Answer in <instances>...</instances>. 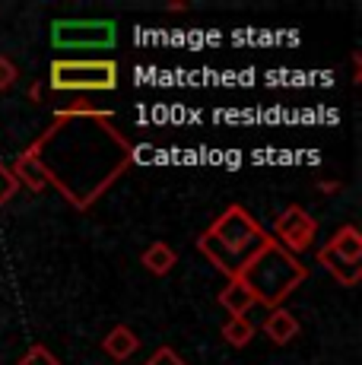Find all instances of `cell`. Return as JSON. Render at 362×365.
Here are the masks:
<instances>
[{"label":"cell","instance_id":"7a4b0ae2","mask_svg":"<svg viewBox=\"0 0 362 365\" xmlns=\"http://www.w3.org/2000/svg\"><path fill=\"white\" fill-rule=\"evenodd\" d=\"M305 277H309V270L299 264V257L289 255L274 238L264 242L239 273V279L252 289L257 305H267V308H280L305 283Z\"/></svg>","mask_w":362,"mask_h":365},{"label":"cell","instance_id":"52a82bcc","mask_svg":"<svg viewBox=\"0 0 362 365\" xmlns=\"http://www.w3.org/2000/svg\"><path fill=\"white\" fill-rule=\"evenodd\" d=\"M10 172L16 175L19 185H26L32 194H38V191H45V187H48V172L41 168L38 156L29 150V146H26V150L16 156V163L10 165Z\"/></svg>","mask_w":362,"mask_h":365},{"label":"cell","instance_id":"5bb4252c","mask_svg":"<svg viewBox=\"0 0 362 365\" xmlns=\"http://www.w3.org/2000/svg\"><path fill=\"white\" fill-rule=\"evenodd\" d=\"M222 340L229 343V346H248V343L254 340V324L248 318H229L226 324H222Z\"/></svg>","mask_w":362,"mask_h":365},{"label":"cell","instance_id":"2e32d148","mask_svg":"<svg viewBox=\"0 0 362 365\" xmlns=\"http://www.w3.org/2000/svg\"><path fill=\"white\" fill-rule=\"evenodd\" d=\"M16 191H19L16 175L10 172V165L0 163V207H4V203H10L13 197H16Z\"/></svg>","mask_w":362,"mask_h":365},{"label":"cell","instance_id":"4fadbf2b","mask_svg":"<svg viewBox=\"0 0 362 365\" xmlns=\"http://www.w3.org/2000/svg\"><path fill=\"white\" fill-rule=\"evenodd\" d=\"M175 264H178V255L172 251V245H165V242H152L150 248L143 251V267L150 273H156V277H165Z\"/></svg>","mask_w":362,"mask_h":365},{"label":"cell","instance_id":"9a60e30c","mask_svg":"<svg viewBox=\"0 0 362 365\" xmlns=\"http://www.w3.org/2000/svg\"><path fill=\"white\" fill-rule=\"evenodd\" d=\"M16 365H61V359L45 346V343H32V346L26 349V356Z\"/></svg>","mask_w":362,"mask_h":365},{"label":"cell","instance_id":"5b68a950","mask_svg":"<svg viewBox=\"0 0 362 365\" xmlns=\"http://www.w3.org/2000/svg\"><path fill=\"white\" fill-rule=\"evenodd\" d=\"M54 48H111L118 26L111 19H58L51 26Z\"/></svg>","mask_w":362,"mask_h":365},{"label":"cell","instance_id":"8992f818","mask_svg":"<svg viewBox=\"0 0 362 365\" xmlns=\"http://www.w3.org/2000/svg\"><path fill=\"white\" fill-rule=\"evenodd\" d=\"M318 235V220L309 216L302 207H286L283 213H276L274 220V242L283 245L289 255H299V251H309L311 242Z\"/></svg>","mask_w":362,"mask_h":365},{"label":"cell","instance_id":"6da1fadb","mask_svg":"<svg viewBox=\"0 0 362 365\" xmlns=\"http://www.w3.org/2000/svg\"><path fill=\"white\" fill-rule=\"evenodd\" d=\"M111 121V111L71 105L54 111L51 128L29 146L48 172V187H58L76 210L93 207L134 163V146Z\"/></svg>","mask_w":362,"mask_h":365},{"label":"cell","instance_id":"e0dca14e","mask_svg":"<svg viewBox=\"0 0 362 365\" xmlns=\"http://www.w3.org/2000/svg\"><path fill=\"white\" fill-rule=\"evenodd\" d=\"M16 80H19V70H16V64H13L10 58H4V54H0V93L13 89V86H16Z\"/></svg>","mask_w":362,"mask_h":365},{"label":"cell","instance_id":"3957f363","mask_svg":"<svg viewBox=\"0 0 362 365\" xmlns=\"http://www.w3.org/2000/svg\"><path fill=\"white\" fill-rule=\"evenodd\" d=\"M48 73V86L54 93H111L118 86V61L111 58H58Z\"/></svg>","mask_w":362,"mask_h":365},{"label":"cell","instance_id":"277c9868","mask_svg":"<svg viewBox=\"0 0 362 365\" xmlns=\"http://www.w3.org/2000/svg\"><path fill=\"white\" fill-rule=\"evenodd\" d=\"M207 232L217 238L229 255L239 257L242 264H248V257H252L264 242H270L267 229H261V222H257L245 207H239V203H232V207L222 210Z\"/></svg>","mask_w":362,"mask_h":365},{"label":"cell","instance_id":"7c38bea8","mask_svg":"<svg viewBox=\"0 0 362 365\" xmlns=\"http://www.w3.org/2000/svg\"><path fill=\"white\" fill-rule=\"evenodd\" d=\"M318 264H321L340 286H356L359 277H362V264H346V261H340V257L331 255L327 248L318 251Z\"/></svg>","mask_w":362,"mask_h":365},{"label":"cell","instance_id":"ac0fdd59","mask_svg":"<svg viewBox=\"0 0 362 365\" xmlns=\"http://www.w3.org/2000/svg\"><path fill=\"white\" fill-rule=\"evenodd\" d=\"M143 365H187V362L181 359V356H178L172 346H159L156 353H152V356H150V359H146Z\"/></svg>","mask_w":362,"mask_h":365},{"label":"cell","instance_id":"30bf717a","mask_svg":"<svg viewBox=\"0 0 362 365\" xmlns=\"http://www.w3.org/2000/svg\"><path fill=\"white\" fill-rule=\"evenodd\" d=\"M102 349H105V356H111L115 362H124L140 349V336L130 331L128 324H115L105 334V340H102Z\"/></svg>","mask_w":362,"mask_h":365},{"label":"cell","instance_id":"d6986e66","mask_svg":"<svg viewBox=\"0 0 362 365\" xmlns=\"http://www.w3.org/2000/svg\"><path fill=\"white\" fill-rule=\"evenodd\" d=\"M318 187H321L324 194H337V191H340V181H331V178H324V181H318Z\"/></svg>","mask_w":362,"mask_h":365},{"label":"cell","instance_id":"8fae6325","mask_svg":"<svg viewBox=\"0 0 362 365\" xmlns=\"http://www.w3.org/2000/svg\"><path fill=\"white\" fill-rule=\"evenodd\" d=\"M264 334L270 336L274 343H280V346H286L299 336V321L296 314L289 312V308H270L267 321H264Z\"/></svg>","mask_w":362,"mask_h":365},{"label":"cell","instance_id":"ba28073f","mask_svg":"<svg viewBox=\"0 0 362 365\" xmlns=\"http://www.w3.org/2000/svg\"><path fill=\"white\" fill-rule=\"evenodd\" d=\"M219 305L229 312V318H248V312L257 305L254 296H252V289H248L245 283H242L239 277H232L226 286L219 289Z\"/></svg>","mask_w":362,"mask_h":365},{"label":"cell","instance_id":"9c48e42d","mask_svg":"<svg viewBox=\"0 0 362 365\" xmlns=\"http://www.w3.org/2000/svg\"><path fill=\"white\" fill-rule=\"evenodd\" d=\"M324 248L346 264H362V235H359L356 226H340Z\"/></svg>","mask_w":362,"mask_h":365},{"label":"cell","instance_id":"ffe728a7","mask_svg":"<svg viewBox=\"0 0 362 365\" xmlns=\"http://www.w3.org/2000/svg\"><path fill=\"white\" fill-rule=\"evenodd\" d=\"M29 102H41V83H32L29 86Z\"/></svg>","mask_w":362,"mask_h":365}]
</instances>
